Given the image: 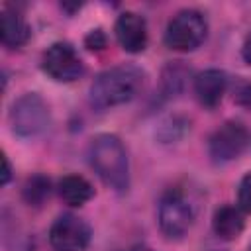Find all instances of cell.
Instances as JSON below:
<instances>
[{
  "mask_svg": "<svg viewBox=\"0 0 251 251\" xmlns=\"http://www.w3.org/2000/svg\"><path fill=\"white\" fill-rule=\"evenodd\" d=\"M29 35H31L29 24L20 12L10 8H4L0 12V39L6 47L14 49V47L25 45Z\"/></svg>",
  "mask_w": 251,
  "mask_h": 251,
  "instance_id": "obj_12",
  "label": "cell"
},
{
  "mask_svg": "<svg viewBox=\"0 0 251 251\" xmlns=\"http://www.w3.org/2000/svg\"><path fill=\"white\" fill-rule=\"evenodd\" d=\"M145 84V73L135 65H116L102 71L90 84V106L108 110L133 100Z\"/></svg>",
  "mask_w": 251,
  "mask_h": 251,
  "instance_id": "obj_1",
  "label": "cell"
},
{
  "mask_svg": "<svg viewBox=\"0 0 251 251\" xmlns=\"http://www.w3.org/2000/svg\"><path fill=\"white\" fill-rule=\"evenodd\" d=\"M237 206L243 212L251 214V171L239 182V188H237Z\"/></svg>",
  "mask_w": 251,
  "mask_h": 251,
  "instance_id": "obj_16",
  "label": "cell"
},
{
  "mask_svg": "<svg viewBox=\"0 0 251 251\" xmlns=\"http://www.w3.org/2000/svg\"><path fill=\"white\" fill-rule=\"evenodd\" d=\"M106 45H108V37L100 27L88 31L86 37H84V47L90 49V51H104Z\"/></svg>",
  "mask_w": 251,
  "mask_h": 251,
  "instance_id": "obj_17",
  "label": "cell"
},
{
  "mask_svg": "<svg viewBox=\"0 0 251 251\" xmlns=\"http://www.w3.org/2000/svg\"><path fill=\"white\" fill-rule=\"evenodd\" d=\"M227 88V75L220 69H206L194 76V94L204 108H216Z\"/></svg>",
  "mask_w": 251,
  "mask_h": 251,
  "instance_id": "obj_10",
  "label": "cell"
},
{
  "mask_svg": "<svg viewBox=\"0 0 251 251\" xmlns=\"http://www.w3.org/2000/svg\"><path fill=\"white\" fill-rule=\"evenodd\" d=\"M241 57L247 65H251V31L245 35L243 39V45H241Z\"/></svg>",
  "mask_w": 251,
  "mask_h": 251,
  "instance_id": "obj_19",
  "label": "cell"
},
{
  "mask_svg": "<svg viewBox=\"0 0 251 251\" xmlns=\"http://www.w3.org/2000/svg\"><path fill=\"white\" fill-rule=\"evenodd\" d=\"M2 163H4V173H2V184H8V182H10V176H12V169H10V161H8V157H6V155L2 157Z\"/></svg>",
  "mask_w": 251,
  "mask_h": 251,
  "instance_id": "obj_20",
  "label": "cell"
},
{
  "mask_svg": "<svg viewBox=\"0 0 251 251\" xmlns=\"http://www.w3.org/2000/svg\"><path fill=\"white\" fill-rule=\"evenodd\" d=\"M249 251H251V247H249Z\"/></svg>",
  "mask_w": 251,
  "mask_h": 251,
  "instance_id": "obj_22",
  "label": "cell"
},
{
  "mask_svg": "<svg viewBox=\"0 0 251 251\" xmlns=\"http://www.w3.org/2000/svg\"><path fill=\"white\" fill-rule=\"evenodd\" d=\"M41 69L57 82H73L84 75L82 59L67 41H57L47 47L41 57Z\"/></svg>",
  "mask_w": 251,
  "mask_h": 251,
  "instance_id": "obj_6",
  "label": "cell"
},
{
  "mask_svg": "<svg viewBox=\"0 0 251 251\" xmlns=\"http://www.w3.org/2000/svg\"><path fill=\"white\" fill-rule=\"evenodd\" d=\"M233 100H235L237 106H241L245 110H251V82H243V84L235 86Z\"/></svg>",
  "mask_w": 251,
  "mask_h": 251,
  "instance_id": "obj_18",
  "label": "cell"
},
{
  "mask_svg": "<svg viewBox=\"0 0 251 251\" xmlns=\"http://www.w3.org/2000/svg\"><path fill=\"white\" fill-rule=\"evenodd\" d=\"M88 161L100 180L116 192H126L129 186V161L124 143L112 133L92 137L88 145Z\"/></svg>",
  "mask_w": 251,
  "mask_h": 251,
  "instance_id": "obj_2",
  "label": "cell"
},
{
  "mask_svg": "<svg viewBox=\"0 0 251 251\" xmlns=\"http://www.w3.org/2000/svg\"><path fill=\"white\" fill-rule=\"evenodd\" d=\"M196 210L180 188H169L159 200V227L165 237L180 239L194 224Z\"/></svg>",
  "mask_w": 251,
  "mask_h": 251,
  "instance_id": "obj_3",
  "label": "cell"
},
{
  "mask_svg": "<svg viewBox=\"0 0 251 251\" xmlns=\"http://www.w3.org/2000/svg\"><path fill=\"white\" fill-rule=\"evenodd\" d=\"M59 196L69 206H82L94 196L92 184L80 175H67L59 180Z\"/></svg>",
  "mask_w": 251,
  "mask_h": 251,
  "instance_id": "obj_13",
  "label": "cell"
},
{
  "mask_svg": "<svg viewBox=\"0 0 251 251\" xmlns=\"http://www.w3.org/2000/svg\"><path fill=\"white\" fill-rule=\"evenodd\" d=\"M90 237V226L75 214L59 216L49 227V245L53 251H84Z\"/></svg>",
  "mask_w": 251,
  "mask_h": 251,
  "instance_id": "obj_8",
  "label": "cell"
},
{
  "mask_svg": "<svg viewBox=\"0 0 251 251\" xmlns=\"http://www.w3.org/2000/svg\"><path fill=\"white\" fill-rule=\"evenodd\" d=\"M22 196H24L25 204H29L33 208H41L51 196V180H49V176H45L41 173L31 175L24 182Z\"/></svg>",
  "mask_w": 251,
  "mask_h": 251,
  "instance_id": "obj_14",
  "label": "cell"
},
{
  "mask_svg": "<svg viewBox=\"0 0 251 251\" xmlns=\"http://www.w3.org/2000/svg\"><path fill=\"white\" fill-rule=\"evenodd\" d=\"M243 227H245V220H243V210L239 206L224 204L216 208L212 216V229L220 239L233 241L241 235Z\"/></svg>",
  "mask_w": 251,
  "mask_h": 251,
  "instance_id": "obj_11",
  "label": "cell"
},
{
  "mask_svg": "<svg viewBox=\"0 0 251 251\" xmlns=\"http://www.w3.org/2000/svg\"><path fill=\"white\" fill-rule=\"evenodd\" d=\"M10 124H12V131L18 133L20 137H35L43 133L51 124L47 102L35 92H27L20 96L12 104Z\"/></svg>",
  "mask_w": 251,
  "mask_h": 251,
  "instance_id": "obj_5",
  "label": "cell"
},
{
  "mask_svg": "<svg viewBox=\"0 0 251 251\" xmlns=\"http://www.w3.org/2000/svg\"><path fill=\"white\" fill-rule=\"evenodd\" d=\"M208 33V22L198 10L176 12L165 29V45L173 51H194L202 45Z\"/></svg>",
  "mask_w": 251,
  "mask_h": 251,
  "instance_id": "obj_4",
  "label": "cell"
},
{
  "mask_svg": "<svg viewBox=\"0 0 251 251\" xmlns=\"http://www.w3.org/2000/svg\"><path fill=\"white\" fill-rule=\"evenodd\" d=\"M182 76H184V69L180 65H169L163 71V94L171 96L175 92H178L182 88Z\"/></svg>",
  "mask_w": 251,
  "mask_h": 251,
  "instance_id": "obj_15",
  "label": "cell"
},
{
  "mask_svg": "<svg viewBox=\"0 0 251 251\" xmlns=\"http://www.w3.org/2000/svg\"><path fill=\"white\" fill-rule=\"evenodd\" d=\"M114 31H116L118 43L127 53H141L147 47V39H149L147 22L137 12H131V10L122 12L116 20Z\"/></svg>",
  "mask_w": 251,
  "mask_h": 251,
  "instance_id": "obj_9",
  "label": "cell"
},
{
  "mask_svg": "<svg viewBox=\"0 0 251 251\" xmlns=\"http://www.w3.org/2000/svg\"><path fill=\"white\" fill-rule=\"evenodd\" d=\"M126 251H153V249H149V247H145V245H133V247H129V249H126Z\"/></svg>",
  "mask_w": 251,
  "mask_h": 251,
  "instance_id": "obj_21",
  "label": "cell"
},
{
  "mask_svg": "<svg viewBox=\"0 0 251 251\" xmlns=\"http://www.w3.org/2000/svg\"><path fill=\"white\" fill-rule=\"evenodd\" d=\"M249 143L247 127L237 120H227L216 127L208 139V153L216 163H227L237 159Z\"/></svg>",
  "mask_w": 251,
  "mask_h": 251,
  "instance_id": "obj_7",
  "label": "cell"
}]
</instances>
